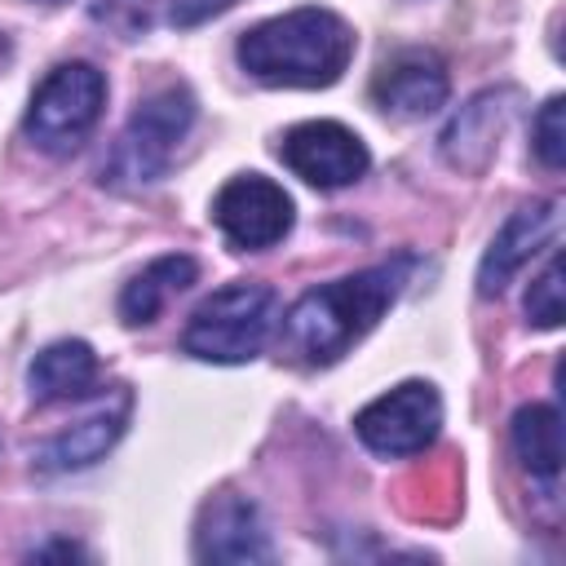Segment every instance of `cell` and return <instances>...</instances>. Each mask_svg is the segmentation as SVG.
<instances>
[{
  "label": "cell",
  "mask_w": 566,
  "mask_h": 566,
  "mask_svg": "<svg viewBox=\"0 0 566 566\" xmlns=\"http://www.w3.org/2000/svg\"><path fill=\"white\" fill-rule=\"evenodd\" d=\"M407 265L411 261L398 256V261L345 274L336 283L310 287L283 318V336H279L283 358L301 367H332L336 358H345L398 301L407 283Z\"/></svg>",
  "instance_id": "cell-1"
},
{
  "label": "cell",
  "mask_w": 566,
  "mask_h": 566,
  "mask_svg": "<svg viewBox=\"0 0 566 566\" xmlns=\"http://www.w3.org/2000/svg\"><path fill=\"white\" fill-rule=\"evenodd\" d=\"M239 66L270 88H327L354 57V27L318 4L265 18L239 35Z\"/></svg>",
  "instance_id": "cell-2"
},
{
  "label": "cell",
  "mask_w": 566,
  "mask_h": 566,
  "mask_svg": "<svg viewBox=\"0 0 566 566\" xmlns=\"http://www.w3.org/2000/svg\"><path fill=\"white\" fill-rule=\"evenodd\" d=\"M195 93L186 84H168L159 93H150L128 124L119 128L106 164H102V186L111 190H142L150 181H159L172 159L177 146L186 142V133L195 128Z\"/></svg>",
  "instance_id": "cell-3"
},
{
  "label": "cell",
  "mask_w": 566,
  "mask_h": 566,
  "mask_svg": "<svg viewBox=\"0 0 566 566\" xmlns=\"http://www.w3.org/2000/svg\"><path fill=\"white\" fill-rule=\"evenodd\" d=\"M279 318V296L270 283H226L203 296L181 332V349L203 363H252Z\"/></svg>",
  "instance_id": "cell-4"
},
{
  "label": "cell",
  "mask_w": 566,
  "mask_h": 566,
  "mask_svg": "<svg viewBox=\"0 0 566 566\" xmlns=\"http://www.w3.org/2000/svg\"><path fill=\"white\" fill-rule=\"evenodd\" d=\"M102 106H106V75L93 62H62L31 93L22 133L44 155H71L97 128Z\"/></svg>",
  "instance_id": "cell-5"
},
{
  "label": "cell",
  "mask_w": 566,
  "mask_h": 566,
  "mask_svg": "<svg viewBox=\"0 0 566 566\" xmlns=\"http://www.w3.org/2000/svg\"><path fill=\"white\" fill-rule=\"evenodd\" d=\"M438 429H442V398L429 380H402L354 416L358 442L376 455H416L438 438Z\"/></svg>",
  "instance_id": "cell-6"
},
{
  "label": "cell",
  "mask_w": 566,
  "mask_h": 566,
  "mask_svg": "<svg viewBox=\"0 0 566 566\" xmlns=\"http://www.w3.org/2000/svg\"><path fill=\"white\" fill-rule=\"evenodd\" d=\"M292 217H296L292 195L261 172L230 177L212 199V221L226 234V243L239 252L274 248L292 230Z\"/></svg>",
  "instance_id": "cell-7"
},
{
  "label": "cell",
  "mask_w": 566,
  "mask_h": 566,
  "mask_svg": "<svg viewBox=\"0 0 566 566\" xmlns=\"http://www.w3.org/2000/svg\"><path fill=\"white\" fill-rule=\"evenodd\" d=\"M279 159L314 190H345L371 168L363 137L354 128H345L340 119L292 124L279 142Z\"/></svg>",
  "instance_id": "cell-8"
},
{
  "label": "cell",
  "mask_w": 566,
  "mask_h": 566,
  "mask_svg": "<svg viewBox=\"0 0 566 566\" xmlns=\"http://www.w3.org/2000/svg\"><path fill=\"white\" fill-rule=\"evenodd\" d=\"M447 66L429 49H398L371 80V102L398 119H424L447 102Z\"/></svg>",
  "instance_id": "cell-9"
},
{
  "label": "cell",
  "mask_w": 566,
  "mask_h": 566,
  "mask_svg": "<svg viewBox=\"0 0 566 566\" xmlns=\"http://www.w3.org/2000/svg\"><path fill=\"white\" fill-rule=\"evenodd\" d=\"M195 557L199 562H270L274 548L256 504L230 491L203 504L195 526Z\"/></svg>",
  "instance_id": "cell-10"
},
{
  "label": "cell",
  "mask_w": 566,
  "mask_h": 566,
  "mask_svg": "<svg viewBox=\"0 0 566 566\" xmlns=\"http://www.w3.org/2000/svg\"><path fill=\"white\" fill-rule=\"evenodd\" d=\"M553 234H557V203H553V199H539V203L517 208V212L500 226V234L491 239V248H486V256H482V265H478V292H482V296H500V292L509 287V279H513L539 248H548Z\"/></svg>",
  "instance_id": "cell-11"
},
{
  "label": "cell",
  "mask_w": 566,
  "mask_h": 566,
  "mask_svg": "<svg viewBox=\"0 0 566 566\" xmlns=\"http://www.w3.org/2000/svg\"><path fill=\"white\" fill-rule=\"evenodd\" d=\"M97 376H102V367H97V354L88 340H53L35 354L27 385H31L35 402H71V398L93 394Z\"/></svg>",
  "instance_id": "cell-12"
},
{
  "label": "cell",
  "mask_w": 566,
  "mask_h": 566,
  "mask_svg": "<svg viewBox=\"0 0 566 566\" xmlns=\"http://www.w3.org/2000/svg\"><path fill=\"white\" fill-rule=\"evenodd\" d=\"M195 279H199V261H195V256H186V252L155 256L150 265H142V270L124 283V292H119V318H124L128 327L155 323L159 310H164L177 292H186Z\"/></svg>",
  "instance_id": "cell-13"
},
{
  "label": "cell",
  "mask_w": 566,
  "mask_h": 566,
  "mask_svg": "<svg viewBox=\"0 0 566 566\" xmlns=\"http://www.w3.org/2000/svg\"><path fill=\"white\" fill-rule=\"evenodd\" d=\"M124 420H128V398L115 407V411H97L71 429H62L57 438H49L40 451H35V469L40 473H71V469H88L97 464L124 433Z\"/></svg>",
  "instance_id": "cell-14"
},
{
  "label": "cell",
  "mask_w": 566,
  "mask_h": 566,
  "mask_svg": "<svg viewBox=\"0 0 566 566\" xmlns=\"http://www.w3.org/2000/svg\"><path fill=\"white\" fill-rule=\"evenodd\" d=\"M509 442H513L517 464L553 491L557 473H562V416H557V407H548V402L522 407L509 424Z\"/></svg>",
  "instance_id": "cell-15"
},
{
  "label": "cell",
  "mask_w": 566,
  "mask_h": 566,
  "mask_svg": "<svg viewBox=\"0 0 566 566\" xmlns=\"http://www.w3.org/2000/svg\"><path fill=\"white\" fill-rule=\"evenodd\" d=\"M526 318L535 327H557L562 323V256L553 252L548 265L539 270V279L526 292Z\"/></svg>",
  "instance_id": "cell-16"
},
{
  "label": "cell",
  "mask_w": 566,
  "mask_h": 566,
  "mask_svg": "<svg viewBox=\"0 0 566 566\" xmlns=\"http://www.w3.org/2000/svg\"><path fill=\"white\" fill-rule=\"evenodd\" d=\"M562 93H553L544 106H539V115H535V124H531V137H535V155H539V164L544 168H562L566 164V128H562Z\"/></svg>",
  "instance_id": "cell-17"
},
{
  "label": "cell",
  "mask_w": 566,
  "mask_h": 566,
  "mask_svg": "<svg viewBox=\"0 0 566 566\" xmlns=\"http://www.w3.org/2000/svg\"><path fill=\"white\" fill-rule=\"evenodd\" d=\"M93 18L106 22V27H111L115 35H124V40H133V35H142V31L150 27L146 0H97V4H93Z\"/></svg>",
  "instance_id": "cell-18"
},
{
  "label": "cell",
  "mask_w": 566,
  "mask_h": 566,
  "mask_svg": "<svg viewBox=\"0 0 566 566\" xmlns=\"http://www.w3.org/2000/svg\"><path fill=\"white\" fill-rule=\"evenodd\" d=\"M230 4H239V0H172L168 18H172V27H199L217 13H226Z\"/></svg>",
  "instance_id": "cell-19"
}]
</instances>
